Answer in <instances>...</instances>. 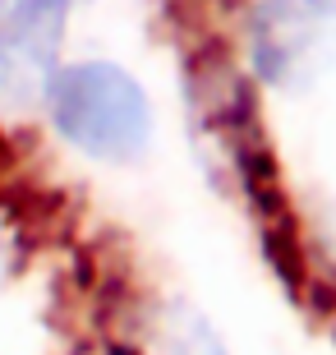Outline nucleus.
<instances>
[{"label": "nucleus", "mask_w": 336, "mask_h": 355, "mask_svg": "<svg viewBox=\"0 0 336 355\" xmlns=\"http://www.w3.org/2000/svg\"><path fill=\"white\" fill-rule=\"evenodd\" d=\"M55 134L97 162H139L152 144V106L139 79L111 60H78L46 83Z\"/></svg>", "instance_id": "obj_1"}, {"label": "nucleus", "mask_w": 336, "mask_h": 355, "mask_svg": "<svg viewBox=\"0 0 336 355\" xmlns=\"http://www.w3.org/2000/svg\"><path fill=\"white\" fill-rule=\"evenodd\" d=\"M336 60V0H263L249 14L254 79L281 92L313 88Z\"/></svg>", "instance_id": "obj_2"}, {"label": "nucleus", "mask_w": 336, "mask_h": 355, "mask_svg": "<svg viewBox=\"0 0 336 355\" xmlns=\"http://www.w3.org/2000/svg\"><path fill=\"white\" fill-rule=\"evenodd\" d=\"M69 0H10L0 14V92L28 106L46 97L55 79V55L65 37Z\"/></svg>", "instance_id": "obj_3"}, {"label": "nucleus", "mask_w": 336, "mask_h": 355, "mask_svg": "<svg viewBox=\"0 0 336 355\" xmlns=\"http://www.w3.org/2000/svg\"><path fill=\"white\" fill-rule=\"evenodd\" d=\"M161 355H226L217 342V332L207 328L198 314H175L161 328Z\"/></svg>", "instance_id": "obj_4"}]
</instances>
